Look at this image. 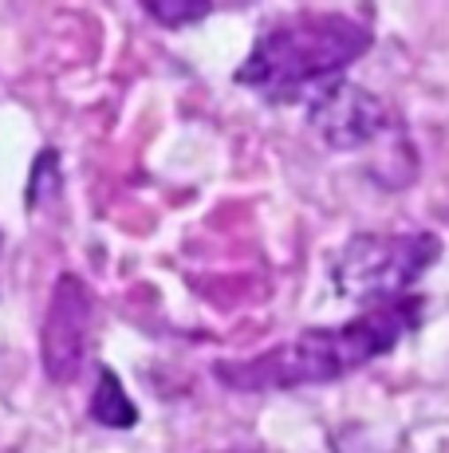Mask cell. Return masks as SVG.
<instances>
[{"label":"cell","mask_w":449,"mask_h":453,"mask_svg":"<svg viewBox=\"0 0 449 453\" xmlns=\"http://www.w3.org/2000/svg\"><path fill=\"white\" fill-rule=\"evenodd\" d=\"M422 319L418 296L402 300L370 303L362 316L347 319L339 327H312L288 343L272 347L253 359H221L213 363L221 387L229 390H288V387H312V382H331L343 374L367 367L378 355H391L402 335H410Z\"/></svg>","instance_id":"cell-1"},{"label":"cell","mask_w":449,"mask_h":453,"mask_svg":"<svg viewBox=\"0 0 449 453\" xmlns=\"http://www.w3.org/2000/svg\"><path fill=\"white\" fill-rule=\"evenodd\" d=\"M370 28L339 12H312L300 20L276 24L253 43L248 59L237 67L240 87H253L264 99H296L308 87L331 83L370 48Z\"/></svg>","instance_id":"cell-2"},{"label":"cell","mask_w":449,"mask_h":453,"mask_svg":"<svg viewBox=\"0 0 449 453\" xmlns=\"http://www.w3.org/2000/svg\"><path fill=\"white\" fill-rule=\"evenodd\" d=\"M438 257L442 241L434 233H362L335 260V288L367 303L402 300Z\"/></svg>","instance_id":"cell-3"},{"label":"cell","mask_w":449,"mask_h":453,"mask_svg":"<svg viewBox=\"0 0 449 453\" xmlns=\"http://www.w3.org/2000/svg\"><path fill=\"white\" fill-rule=\"evenodd\" d=\"M308 123L319 134V142L331 150H359V146L383 138L394 127V119L375 91L347 80H331L316 87L312 103H308Z\"/></svg>","instance_id":"cell-4"},{"label":"cell","mask_w":449,"mask_h":453,"mask_svg":"<svg viewBox=\"0 0 449 453\" xmlns=\"http://www.w3.org/2000/svg\"><path fill=\"white\" fill-rule=\"evenodd\" d=\"M91 327H95V296L80 276H59L48 300L44 331H40V351H44V371L51 382H75L91 351Z\"/></svg>","instance_id":"cell-5"},{"label":"cell","mask_w":449,"mask_h":453,"mask_svg":"<svg viewBox=\"0 0 449 453\" xmlns=\"http://www.w3.org/2000/svg\"><path fill=\"white\" fill-rule=\"evenodd\" d=\"M91 418L99 426H107V430H131L138 422L134 403L126 398L123 382H118V374L110 367L99 371V387H95V395H91Z\"/></svg>","instance_id":"cell-6"},{"label":"cell","mask_w":449,"mask_h":453,"mask_svg":"<svg viewBox=\"0 0 449 453\" xmlns=\"http://www.w3.org/2000/svg\"><path fill=\"white\" fill-rule=\"evenodd\" d=\"M146 12L154 20H162L166 28H186V24H197L209 16V4H197V0H150Z\"/></svg>","instance_id":"cell-7"},{"label":"cell","mask_w":449,"mask_h":453,"mask_svg":"<svg viewBox=\"0 0 449 453\" xmlns=\"http://www.w3.org/2000/svg\"><path fill=\"white\" fill-rule=\"evenodd\" d=\"M59 158H56V150H40V158L36 165H32V173H28V194H24V202H28L32 209H36L40 202H44V194H56L59 189Z\"/></svg>","instance_id":"cell-8"},{"label":"cell","mask_w":449,"mask_h":453,"mask_svg":"<svg viewBox=\"0 0 449 453\" xmlns=\"http://www.w3.org/2000/svg\"><path fill=\"white\" fill-rule=\"evenodd\" d=\"M232 453H261V449H232Z\"/></svg>","instance_id":"cell-9"}]
</instances>
